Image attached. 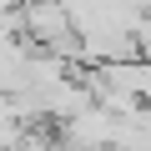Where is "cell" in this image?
<instances>
[{
  "mask_svg": "<svg viewBox=\"0 0 151 151\" xmlns=\"http://www.w3.org/2000/svg\"><path fill=\"white\" fill-rule=\"evenodd\" d=\"M86 86H91V96H96L106 111H116V116L146 111V106H151V55L101 60V65L86 70Z\"/></svg>",
  "mask_w": 151,
  "mask_h": 151,
  "instance_id": "obj_1",
  "label": "cell"
},
{
  "mask_svg": "<svg viewBox=\"0 0 151 151\" xmlns=\"http://www.w3.org/2000/svg\"><path fill=\"white\" fill-rule=\"evenodd\" d=\"M15 151H65V146H60V141H50V136H40V131H30Z\"/></svg>",
  "mask_w": 151,
  "mask_h": 151,
  "instance_id": "obj_2",
  "label": "cell"
}]
</instances>
